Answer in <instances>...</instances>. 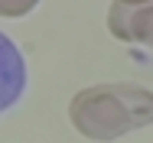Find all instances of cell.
Returning <instances> with one entry per match:
<instances>
[{
  "label": "cell",
  "mask_w": 153,
  "mask_h": 143,
  "mask_svg": "<svg viewBox=\"0 0 153 143\" xmlns=\"http://www.w3.org/2000/svg\"><path fill=\"white\" fill-rule=\"evenodd\" d=\"M68 120L88 140H117L130 130L153 124V91L134 82L82 88L68 101Z\"/></svg>",
  "instance_id": "cell-1"
},
{
  "label": "cell",
  "mask_w": 153,
  "mask_h": 143,
  "mask_svg": "<svg viewBox=\"0 0 153 143\" xmlns=\"http://www.w3.org/2000/svg\"><path fill=\"white\" fill-rule=\"evenodd\" d=\"M23 88H26V62L16 42L7 33H0V114L23 98Z\"/></svg>",
  "instance_id": "cell-2"
},
{
  "label": "cell",
  "mask_w": 153,
  "mask_h": 143,
  "mask_svg": "<svg viewBox=\"0 0 153 143\" xmlns=\"http://www.w3.org/2000/svg\"><path fill=\"white\" fill-rule=\"evenodd\" d=\"M137 10H140V7H127L121 0L111 3V10H108V29H111L114 39H121V42H137V36H134Z\"/></svg>",
  "instance_id": "cell-3"
},
{
  "label": "cell",
  "mask_w": 153,
  "mask_h": 143,
  "mask_svg": "<svg viewBox=\"0 0 153 143\" xmlns=\"http://www.w3.org/2000/svg\"><path fill=\"white\" fill-rule=\"evenodd\" d=\"M134 36H137V42H143L147 49H153V7H140L137 10Z\"/></svg>",
  "instance_id": "cell-4"
},
{
  "label": "cell",
  "mask_w": 153,
  "mask_h": 143,
  "mask_svg": "<svg viewBox=\"0 0 153 143\" xmlns=\"http://www.w3.org/2000/svg\"><path fill=\"white\" fill-rule=\"evenodd\" d=\"M36 3H39V0H0V16L20 20V16H26V13L36 10Z\"/></svg>",
  "instance_id": "cell-5"
},
{
  "label": "cell",
  "mask_w": 153,
  "mask_h": 143,
  "mask_svg": "<svg viewBox=\"0 0 153 143\" xmlns=\"http://www.w3.org/2000/svg\"><path fill=\"white\" fill-rule=\"evenodd\" d=\"M121 3H127V7H150L153 0H121Z\"/></svg>",
  "instance_id": "cell-6"
}]
</instances>
